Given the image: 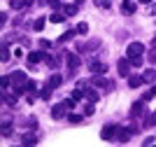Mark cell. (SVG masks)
I'll return each mask as SVG.
<instances>
[{
  "label": "cell",
  "instance_id": "1",
  "mask_svg": "<svg viewBox=\"0 0 156 147\" xmlns=\"http://www.w3.org/2000/svg\"><path fill=\"white\" fill-rule=\"evenodd\" d=\"M91 82H93V86H98V89H114V82H110V79H105V77L103 75H96V77H93V79H91Z\"/></svg>",
  "mask_w": 156,
  "mask_h": 147
},
{
  "label": "cell",
  "instance_id": "2",
  "mask_svg": "<svg viewBox=\"0 0 156 147\" xmlns=\"http://www.w3.org/2000/svg\"><path fill=\"white\" fill-rule=\"evenodd\" d=\"M142 51H144L142 42H130L128 49H126V54H128V58H133V56H142Z\"/></svg>",
  "mask_w": 156,
  "mask_h": 147
},
{
  "label": "cell",
  "instance_id": "3",
  "mask_svg": "<svg viewBox=\"0 0 156 147\" xmlns=\"http://www.w3.org/2000/svg\"><path fill=\"white\" fill-rule=\"evenodd\" d=\"M130 58H119V63H117V70H119V75L121 77H128L130 75Z\"/></svg>",
  "mask_w": 156,
  "mask_h": 147
},
{
  "label": "cell",
  "instance_id": "4",
  "mask_svg": "<svg viewBox=\"0 0 156 147\" xmlns=\"http://www.w3.org/2000/svg\"><path fill=\"white\" fill-rule=\"evenodd\" d=\"M117 128H119V126H112V124L103 126V131H100V138H103V140H114V138H117Z\"/></svg>",
  "mask_w": 156,
  "mask_h": 147
},
{
  "label": "cell",
  "instance_id": "5",
  "mask_svg": "<svg viewBox=\"0 0 156 147\" xmlns=\"http://www.w3.org/2000/svg\"><path fill=\"white\" fill-rule=\"evenodd\" d=\"M65 61H68V68H70L72 72L77 70L79 63H82V61H79V56H77V54H72V51H68V54H65Z\"/></svg>",
  "mask_w": 156,
  "mask_h": 147
},
{
  "label": "cell",
  "instance_id": "6",
  "mask_svg": "<svg viewBox=\"0 0 156 147\" xmlns=\"http://www.w3.org/2000/svg\"><path fill=\"white\" fill-rule=\"evenodd\" d=\"M133 133H135V128H117V140L119 142H128Z\"/></svg>",
  "mask_w": 156,
  "mask_h": 147
},
{
  "label": "cell",
  "instance_id": "7",
  "mask_svg": "<svg viewBox=\"0 0 156 147\" xmlns=\"http://www.w3.org/2000/svg\"><path fill=\"white\" fill-rule=\"evenodd\" d=\"M65 110H68V103H58V105H54V108H51V117H54V119H63Z\"/></svg>",
  "mask_w": 156,
  "mask_h": 147
},
{
  "label": "cell",
  "instance_id": "8",
  "mask_svg": "<svg viewBox=\"0 0 156 147\" xmlns=\"http://www.w3.org/2000/svg\"><path fill=\"white\" fill-rule=\"evenodd\" d=\"M89 68H91L93 75H105V72H107V65L100 63V61H91V63H89Z\"/></svg>",
  "mask_w": 156,
  "mask_h": 147
},
{
  "label": "cell",
  "instance_id": "9",
  "mask_svg": "<svg viewBox=\"0 0 156 147\" xmlns=\"http://www.w3.org/2000/svg\"><path fill=\"white\" fill-rule=\"evenodd\" d=\"M42 58H47L44 51H30V54H28V65H37Z\"/></svg>",
  "mask_w": 156,
  "mask_h": 147
},
{
  "label": "cell",
  "instance_id": "10",
  "mask_svg": "<svg viewBox=\"0 0 156 147\" xmlns=\"http://www.w3.org/2000/svg\"><path fill=\"white\" fill-rule=\"evenodd\" d=\"M142 110H144V103H142V101H137V103H133L130 115H133V117H140V115H142Z\"/></svg>",
  "mask_w": 156,
  "mask_h": 147
},
{
  "label": "cell",
  "instance_id": "11",
  "mask_svg": "<svg viewBox=\"0 0 156 147\" xmlns=\"http://www.w3.org/2000/svg\"><path fill=\"white\" fill-rule=\"evenodd\" d=\"M121 12H124V14H133V12H135V2H133V0H124Z\"/></svg>",
  "mask_w": 156,
  "mask_h": 147
},
{
  "label": "cell",
  "instance_id": "12",
  "mask_svg": "<svg viewBox=\"0 0 156 147\" xmlns=\"http://www.w3.org/2000/svg\"><path fill=\"white\" fill-rule=\"evenodd\" d=\"M61 82H63V77H61V75H51V77H49V82H47V86L56 89V86H61Z\"/></svg>",
  "mask_w": 156,
  "mask_h": 147
},
{
  "label": "cell",
  "instance_id": "13",
  "mask_svg": "<svg viewBox=\"0 0 156 147\" xmlns=\"http://www.w3.org/2000/svg\"><path fill=\"white\" fill-rule=\"evenodd\" d=\"M144 82V77H128V86H130V89H137V86H140V84H142Z\"/></svg>",
  "mask_w": 156,
  "mask_h": 147
},
{
  "label": "cell",
  "instance_id": "14",
  "mask_svg": "<svg viewBox=\"0 0 156 147\" xmlns=\"http://www.w3.org/2000/svg\"><path fill=\"white\" fill-rule=\"evenodd\" d=\"M63 14H65V17L77 14V2H75V5H63Z\"/></svg>",
  "mask_w": 156,
  "mask_h": 147
},
{
  "label": "cell",
  "instance_id": "15",
  "mask_svg": "<svg viewBox=\"0 0 156 147\" xmlns=\"http://www.w3.org/2000/svg\"><path fill=\"white\" fill-rule=\"evenodd\" d=\"M49 21H51V24H61V21H65V14H61V12H54L51 17H49Z\"/></svg>",
  "mask_w": 156,
  "mask_h": 147
},
{
  "label": "cell",
  "instance_id": "16",
  "mask_svg": "<svg viewBox=\"0 0 156 147\" xmlns=\"http://www.w3.org/2000/svg\"><path fill=\"white\" fill-rule=\"evenodd\" d=\"M23 145H35V142H37V135H33V133H28V135H23Z\"/></svg>",
  "mask_w": 156,
  "mask_h": 147
},
{
  "label": "cell",
  "instance_id": "17",
  "mask_svg": "<svg viewBox=\"0 0 156 147\" xmlns=\"http://www.w3.org/2000/svg\"><path fill=\"white\" fill-rule=\"evenodd\" d=\"M84 96L89 98L91 103H96V101H98V91H93V89H86V91H84Z\"/></svg>",
  "mask_w": 156,
  "mask_h": 147
},
{
  "label": "cell",
  "instance_id": "18",
  "mask_svg": "<svg viewBox=\"0 0 156 147\" xmlns=\"http://www.w3.org/2000/svg\"><path fill=\"white\" fill-rule=\"evenodd\" d=\"M42 28H44V19L40 17V19H35V21H33V31H42Z\"/></svg>",
  "mask_w": 156,
  "mask_h": 147
},
{
  "label": "cell",
  "instance_id": "19",
  "mask_svg": "<svg viewBox=\"0 0 156 147\" xmlns=\"http://www.w3.org/2000/svg\"><path fill=\"white\" fill-rule=\"evenodd\" d=\"M77 33H79V35H86V33H89V24H84V21L77 24Z\"/></svg>",
  "mask_w": 156,
  "mask_h": 147
},
{
  "label": "cell",
  "instance_id": "20",
  "mask_svg": "<svg viewBox=\"0 0 156 147\" xmlns=\"http://www.w3.org/2000/svg\"><path fill=\"white\" fill-rule=\"evenodd\" d=\"M72 38H75V31H68V33H63L58 38V42H68V40H72Z\"/></svg>",
  "mask_w": 156,
  "mask_h": 147
},
{
  "label": "cell",
  "instance_id": "21",
  "mask_svg": "<svg viewBox=\"0 0 156 147\" xmlns=\"http://www.w3.org/2000/svg\"><path fill=\"white\" fill-rule=\"evenodd\" d=\"M156 96V86H151L149 91H144V96H142V101H151V98Z\"/></svg>",
  "mask_w": 156,
  "mask_h": 147
},
{
  "label": "cell",
  "instance_id": "22",
  "mask_svg": "<svg viewBox=\"0 0 156 147\" xmlns=\"http://www.w3.org/2000/svg\"><path fill=\"white\" fill-rule=\"evenodd\" d=\"M142 77H144V82H154V79H156V70H147Z\"/></svg>",
  "mask_w": 156,
  "mask_h": 147
},
{
  "label": "cell",
  "instance_id": "23",
  "mask_svg": "<svg viewBox=\"0 0 156 147\" xmlns=\"http://www.w3.org/2000/svg\"><path fill=\"white\" fill-rule=\"evenodd\" d=\"M68 122L70 124H79L82 122V115H68Z\"/></svg>",
  "mask_w": 156,
  "mask_h": 147
},
{
  "label": "cell",
  "instance_id": "24",
  "mask_svg": "<svg viewBox=\"0 0 156 147\" xmlns=\"http://www.w3.org/2000/svg\"><path fill=\"white\" fill-rule=\"evenodd\" d=\"M130 63H133V68H140V65H142V56H133Z\"/></svg>",
  "mask_w": 156,
  "mask_h": 147
},
{
  "label": "cell",
  "instance_id": "25",
  "mask_svg": "<svg viewBox=\"0 0 156 147\" xmlns=\"http://www.w3.org/2000/svg\"><path fill=\"white\" fill-rule=\"evenodd\" d=\"M23 5H26V0H12V7H14V9H21Z\"/></svg>",
  "mask_w": 156,
  "mask_h": 147
},
{
  "label": "cell",
  "instance_id": "26",
  "mask_svg": "<svg viewBox=\"0 0 156 147\" xmlns=\"http://www.w3.org/2000/svg\"><path fill=\"white\" fill-rule=\"evenodd\" d=\"M0 58H2V61H9V49H7V47H2V54H0Z\"/></svg>",
  "mask_w": 156,
  "mask_h": 147
},
{
  "label": "cell",
  "instance_id": "27",
  "mask_svg": "<svg viewBox=\"0 0 156 147\" xmlns=\"http://www.w3.org/2000/svg\"><path fill=\"white\" fill-rule=\"evenodd\" d=\"M40 47H42V49H49V47H51V42H49V40H40Z\"/></svg>",
  "mask_w": 156,
  "mask_h": 147
},
{
  "label": "cell",
  "instance_id": "28",
  "mask_svg": "<svg viewBox=\"0 0 156 147\" xmlns=\"http://www.w3.org/2000/svg\"><path fill=\"white\" fill-rule=\"evenodd\" d=\"M84 115H93V103H89V105L84 108Z\"/></svg>",
  "mask_w": 156,
  "mask_h": 147
},
{
  "label": "cell",
  "instance_id": "29",
  "mask_svg": "<svg viewBox=\"0 0 156 147\" xmlns=\"http://www.w3.org/2000/svg\"><path fill=\"white\" fill-rule=\"evenodd\" d=\"M147 124H149V126H156V112L149 117V119H147Z\"/></svg>",
  "mask_w": 156,
  "mask_h": 147
},
{
  "label": "cell",
  "instance_id": "30",
  "mask_svg": "<svg viewBox=\"0 0 156 147\" xmlns=\"http://www.w3.org/2000/svg\"><path fill=\"white\" fill-rule=\"evenodd\" d=\"M140 2H144V5H149V2H151V0H140Z\"/></svg>",
  "mask_w": 156,
  "mask_h": 147
},
{
  "label": "cell",
  "instance_id": "31",
  "mask_svg": "<svg viewBox=\"0 0 156 147\" xmlns=\"http://www.w3.org/2000/svg\"><path fill=\"white\" fill-rule=\"evenodd\" d=\"M151 45H154V47H156V35H154V42H151Z\"/></svg>",
  "mask_w": 156,
  "mask_h": 147
},
{
  "label": "cell",
  "instance_id": "32",
  "mask_svg": "<svg viewBox=\"0 0 156 147\" xmlns=\"http://www.w3.org/2000/svg\"><path fill=\"white\" fill-rule=\"evenodd\" d=\"M75 2H77V5H79V2H82V0H75Z\"/></svg>",
  "mask_w": 156,
  "mask_h": 147
}]
</instances>
